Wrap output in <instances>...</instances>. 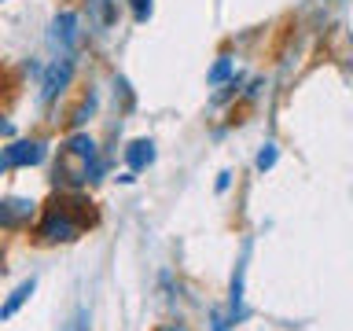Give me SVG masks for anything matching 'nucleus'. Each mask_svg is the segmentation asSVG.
I'll list each match as a JSON object with an SVG mask.
<instances>
[{
  "mask_svg": "<svg viewBox=\"0 0 353 331\" xmlns=\"http://www.w3.org/2000/svg\"><path fill=\"white\" fill-rule=\"evenodd\" d=\"M132 4V19L137 22H148V15H151V0H129Z\"/></svg>",
  "mask_w": 353,
  "mask_h": 331,
  "instance_id": "9d476101",
  "label": "nucleus"
},
{
  "mask_svg": "<svg viewBox=\"0 0 353 331\" xmlns=\"http://www.w3.org/2000/svg\"><path fill=\"white\" fill-rule=\"evenodd\" d=\"M88 11L99 30H110L118 22V0H88Z\"/></svg>",
  "mask_w": 353,
  "mask_h": 331,
  "instance_id": "6e6552de",
  "label": "nucleus"
},
{
  "mask_svg": "<svg viewBox=\"0 0 353 331\" xmlns=\"http://www.w3.org/2000/svg\"><path fill=\"white\" fill-rule=\"evenodd\" d=\"M125 162H129V170H143V166H151L154 162V143L151 140H132L125 148Z\"/></svg>",
  "mask_w": 353,
  "mask_h": 331,
  "instance_id": "0eeeda50",
  "label": "nucleus"
},
{
  "mask_svg": "<svg viewBox=\"0 0 353 331\" xmlns=\"http://www.w3.org/2000/svg\"><path fill=\"white\" fill-rule=\"evenodd\" d=\"M77 203H81V199H70V203H55L48 214L41 217V225H37L41 243H70V239L81 236L85 225H92V214L74 217V206H77Z\"/></svg>",
  "mask_w": 353,
  "mask_h": 331,
  "instance_id": "f03ea898",
  "label": "nucleus"
},
{
  "mask_svg": "<svg viewBox=\"0 0 353 331\" xmlns=\"http://www.w3.org/2000/svg\"><path fill=\"white\" fill-rule=\"evenodd\" d=\"M33 214H37V203L33 199H4L0 203V228H26Z\"/></svg>",
  "mask_w": 353,
  "mask_h": 331,
  "instance_id": "20e7f679",
  "label": "nucleus"
},
{
  "mask_svg": "<svg viewBox=\"0 0 353 331\" xmlns=\"http://www.w3.org/2000/svg\"><path fill=\"white\" fill-rule=\"evenodd\" d=\"M52 44L59 52H70L77 44V15H70V11H63V15H55L52 22Z\"/></svg>",
  "mask_w": 353,
  "mask_h": 331,
  "instance_id": "423d86ee",
  "label": "nucleus"
},
{
  "mask_svg": "<svg viewBox=\"0 0 353 331\" xmlns=\"http://www.w3.org/2000/svg\"><path fill=\"white\" fill-rule=\"evenodd\" d=\"M272 162H276V148L269 143V148H265V151L258 154V170H272Z\"/></svg>",
  "mask_w": 353,
  "mask_h": 331,
  "instance_id": "f8f14e48",
  "label": "nucleus"
},
{
  "mask_svg": "<svg viewBox=\"0 0 353 331\" xmlns=\"http://www.w3.org/2000/svg\"><path fill=\"white\" fill-rule=\"evenodd\" d=\"M214 331H228V324H225V317H217V313H214Z\"/></svg>",
  "mask_w": 353,
  "mask_h": 331,
  "instance_id": "4468645a",
  "label": "nucleus"
},
{
  "mask_svg": "<svg viewBox=\"0 0 353 331\" xmlns=\"http://www.w3.org/2000/svg\"><path fill=\"white\" fill-rule=\"evenodd\" d=\"M30 294H33V280H26V283H22L19 291H15V294H11V302H8L4 309H0V317H11V313H15V309H19L22 302H26Z\"/></svg>",
  "mask_w": 353,
  "mask_h": 331,
  "instance_id": "1a4fd4ad",
  "label": "nucleus"
},
{
  "mask_svg": "<svg viewBox=\"0 0 353 331\" xmlns=\"http://www.w3.org/2000/svg\"><path fill=\"white\" fill-rule=\"evenodd\" d=\"M228 74H232V59H221V63L214 66V70H210V81H214V85H217V81H225V77H228Z\"/></svg>",
  "mask_w": 353,
  "mask_h": 331,
  "instance_id": "9b49d317",
  "label": "nucleus"
},
{
  "mask_svg": "<svg viewBox=\"0 0 353 331\" xmlns=\"http://www.w3.org/2000/svg\"><path fill=\"white\" fill-rule=\"evenodd\" d=\"M99 154H96V140L88 132H74L70 140L59 148V159H55V181L63 188H81L88 181L99 177Z\"/></svg>",
  "mask_w": 353,
  "mask_h": 331,
  "instance_id": "f257e3e1",
  "label": "nucleus"
},
{
  "mask_svg": "<svg viewBox=\"0 0 353 331\" xmlns=\"http://www.w3.org/2000/svg\"><path fill=\"white\" fill-rule=\"evenodd\" d=\"M154 331H188V328H184V324H159Z\"/></svg>",
  "mask_w": 353,
  "mask_h": 331,
  "instance_id": "ddd939ff",
  "label": "nucleus"
},
{
  "mask_svg": "<svg viewBox=\"0 0 353 331\" xmlns=\"http://www.w3.org/2000/svg\"><path fill=\"white\" fill-rule=\"evenodd\" d=\"M70 74H74V63L70 59H55L48 66V74H44V88H41V99L48 103V99H55V92H63L66 81H70Z\"/></svg>",
  "mask_w": 353,
  "mask_h": 331,
  "instance_id": "39448f33",
  "label": "nucleus"
},
{
  "mask_svg": "<svg viewBox=\"0 0 353 331\" xmlns=\"http://www.w3.org/2000/svg\"><path fill=\"white\" fill-rule=\"evenodd\" d=\"M44 159V143L37 140H15L8 148H0V173L4 170H19V166H37Z\"/></svg>",
  "mask_w": 353,
  "mask_h": 331,
  "instance_id": "7ed1b4c3",
  "label": "nucleus"
}]
</instances>
